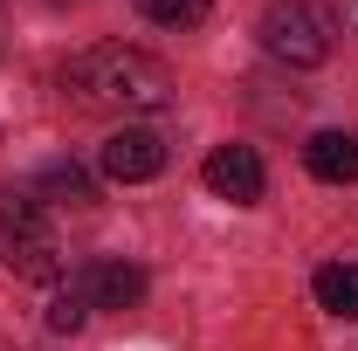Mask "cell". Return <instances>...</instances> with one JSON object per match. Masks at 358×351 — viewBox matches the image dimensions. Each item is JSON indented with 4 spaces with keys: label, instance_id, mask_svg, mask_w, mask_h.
Masks as SVG:
<instances>
[{
    "label": "cell",
    "instance_id": "6da1fadb",
    "mask_svg": "<svg viewBox=\"0 0 358 351\" xmlns=\"http://www.w3.org/2000/svg\"><path fill=\"white\" fill-rule=\"evenodd\" d=\"M55 83L76 110H103V117H152L173 103V69L124 42H96L83 55H69Z\"/></svg>",
    "mask_w": 358,
    "mask_h": 351
},
{
    "label": "cell",
    "instance_id": "7a4b0ae2",
    "mask_svg": "<svg viewBox=\"0 0 358 351\" xmlns=\"http://www.w3.org/2000/svg\"><path fill=\"white\" fill-rule=\"evenodd\" d=\"M0 262L14 268L21 282H55L62 275V241L35 200H14L0 193Z\"/></svg>",
    "mask_w": 358,
    "mask_h": 351
},
{
    "label": "cell",
    "instance_id": "3957f363",
    "mask_svg": "<svg viewBox=\"0 0 358 351\" xmlns=\"http://www.w3.org/2000/svg\"><path fill=\"white\" fill-rule=\"evenodd\" d=\"M255 35H262V48L282 69H317V62H331V14H324L317 0H275Z\"/></svg>",
    "mask_w": 358,
    "mask_h": 351
},
{
    "label": "cell",
    "instance_id": "277c9868",
    "mask_svg": "<svg viewBox=\"0 0 358 351\" xmlns=\"http://www.w3.org/2000/svg\"><path fill=\"white\" fill-rule=\"evenodd\" d=\"M103 179H117V186H138V179H159V166H166V145H159V131H145V124H124V131L103 138Z\"/></svg>",
    "mask_w": 358,
    "mask_h": 351
},
{
    "label": "cell",
    "instance_id": "5b68a950",
    "mask_svg": "<svg viewBox=\"0 0 358 351\" xmlns=\"http://www.w3.org/2000/svg\"><path fill=\"white\" fill-rule=\"evenodd\" d=\"M200 179H207V193H221V200H234V207H255L262 200V159L248 152V145H214L207 152V166H200Z\"/></svg>",
    "mask_w": 358,
    "mask_h": 351
},
{
    "label": "cell",
    "instance_id": "8992f818",
    "mask_svg": "<svg viewBox=\"0 0 358 351\" xmlns=\"http://www.w3.org/2000/svg\"><path fill=\"white\" fill-rule=\"evenodd\" d=\"M76 282H83L90 310H131L138 296H145V275H138L131 262H90Z\"/></svg>",
    "mask_w": 358,
    "mask_h": 351
},
{
    "label": "cell",
    "instance_id": "52a82bcc",
    "mask_svg": "<svg viewBox=\"0 0 358 351\" xmlns=\"http://www.w3.org/2000/svg\"><path fill=\"white\" fill-rule=\"evenodd\" d=\"M303 166H310V179H324V186H352L358 179V138L352 131H317L310 145H303Z\"/></svg>",
    "mask_w": 358,
    "mask_h": 351
},
{
    "label": "cell",
    "instance_id": "ba28073f",
    "mask_svg": "<svg viewBox=\"0 0 358 351\" xmlns=\"http://www.w3.org/2000/svg\"><path fill=\"white\" fill-rule=\"evenodd\" d=\"M35 200H48V207H90V200H96V179H90L76 159H55V166L35 173Z\"/></svg>",
    "mask_w": 358,
    "mask_h": 351
},
{
    "label": "cell",
    "instance_id": "9c48e42d",
    "mask_svg": "<svg viewBox=\"0 0 358 351\" xmlns=\"http://www.w3.org/2000/svg\"><path fill=\"white\" fill-rule=\"evenodd\" d=\"M310 289H317V303L331 310V317L358 324V262H324Z\"/></svg>",
    "mask_w": 358,
    "mask_h": 351
},
{
    "label": "cell",
    "instance_id": "30bf717a",
    "mask_svg": "<svg viewBox=\"0 0 358 351\" xmlns=\"http://www.w3.org/2000/svg\"><path fill=\"white\" fill-rule=\"evenodd\" d=\"M138 14L159 21V28H200L214 14V0H138Z\"/></svg>",
    "mask_w": 358,
    "mask_h": 351
},
{
    "label": "cell",
    "instance_id": "8fae6325",
    "mask_svg": "<svg viewBox=\"0 0 358 351\" xmlns=\"http://www.w3.org/2000/svg\"><path fill=\"white\" fill-rule=\"evenodd\" d=\"M83 317H90V296H83V282L69 275V282L48 296V331H83Z\"/></svg>",
    "mask_w": 358,
    "mask_h": 351
},
{
    "label": "cell",
    "instance_id": "7c38bea8",
    "mask_svg": "<svg viewBox=\"0 0 358 351\" xmlns=\"http://www.w3.org/2000/svg\"><path fill=\"white\" fill-rule=\"evenodd\" d=\"M48 7H76V0H48Z\"/></svg>",
    "mask_w": 358,
    "mask_h": 351
}]
</instances>
